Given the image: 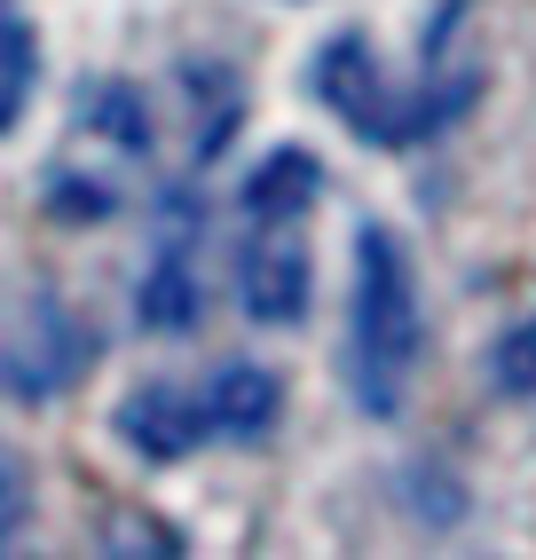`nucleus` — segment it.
I'll return each instance as SVG.
<instances>
[{"instance_id":"obj_1","label":"nucleus","mask_w":536,"mask_h":560,"mask_svg":"<svg viewBox=\"0 0 536 560\" xmlns=\"http://www.w3.org/2000/svg\"><path fill=\"white\" fill-rule=\"evenodd\" d=\"M427 355V308H418L410 245L395 230H356V301H348V387L371 419H395L410 402V371Z\"/></svg>"},{"instance_id":"obj_2","label":"nucleus","mask_w":536,"mask_h":560,"mask_svg":"<svg viewBox=\"0 0 536 560\" xmlns=\"http://www.w3.org/2000/svg\"><path fill=\"white\" fill-rule=\"evenodd\" d=\"M308 88H316V103L331 110L339 127H356L363 142H387V151H403V142H418V135H434L450 110H466V95H434V103H427V95H403L363 32H339V40L316 48Z\"/></svg>"},{"instance_id":"obj_3","label":"nucleus","mask_w":536,"mask_h":560,"mask_svg":"<svg viewBox=\"0 0 536 560\" xmlns=\"http://www.w3.org/2000/svg\"><path fill=\"white\" fill-rule=\"evenodd\" d=\"M308 301H316V284H308V253H300V237L260 230L237 253V308L253 324H300Z\"/></svg>"},{"instance_id":"obj_4","label":"nucleus","mask_w":536,"mask_h":560,"mask_svg":"<svg viewBox=\"0 0 536 560\" xmlns=\"http://www.w3.org/2000/svg\"><path fill=\"white\" fill-rule=\"evenodd\" d=\"M206 434H213V427H206V402L189 395V387L142 380V387L119 402V442H127V451H142L150 466H174V458H189Z\"/></svg>"},{"instance_id":"obj_5","label":"nucleus","mask_w":536,"mask_h":560,"mask_svg":"<svg viewBox=\"0 0 536 560\" xmlns=\"http://www.w3.org/2000/svg\"><path fill=\"white\" fill-rule=\"evenodd\" d=\"M198 402H206V427H213V434L253 442V434L277 427L284 387H277V371H268V363H245V355H237V363H213V371H206Z\"/></svg>"},{"instance_id":"obj_6","label":"nucleus","mask_w":536,"mask_h":560,"mask_svg":"<svg viewBox=\"0 0 536 560\" xmlns=\"http://www.w3.org/2000/svg\"><path fill=\"white\" fill-rule=\"evenodd\" d=\"M316 190H324L316 151L284 142V151H268V159L245 174V213H253V230H284L292 213H308V198H316Z\"/></svg>"},{"instance_id":"obj_7","label":"nucleus","mask_w":536,"mask_h":560,"mask_svg":"<svg viewBox=\"0 0 536 560\" xmlns=\"http://www.w3.org/2000/svg\"><path fill=\"white\" fill-rule=\"evenodd\" d=\"M32 88H40V40H32L24 16H0V135L24 119Z\"/></svg>"},{"instance_id":"obj_8","label":"nucleus","mask_w":536,"mask_h":560,"mask_svg":"<svg viewBox=\"0 0 536 560\" xmlns=\"http://www.w3.org/2000/svg\"><path fill=\"white\" fill-rule=\"evenodd\" d=\"M142 324L150 331H189L198 324V277L182 269V260H159L142 284Z\"/></svg>"},{"instance_id":"obj_9","label":"nucleus","mask_w":536,"mask_h":560,"mask_svg":"<svg viewBox=\"0 0 536 560\" xmlns=\"http://www.w3.org/2000/svg\"><path fill=\"white\" fill-rule=\"evenodd\" d=\"M489 380L505 395H536V316H521L505 340L489 348Z\"/></svg>"}]
</instances>
